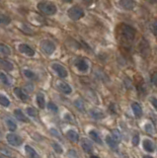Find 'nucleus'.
I'll use <instances>...</instances> for the list:
<instances>
[{"instance_id":"obj_43","label":"nucleus","mask_w":157,"mask_h":158,"mask_svg":"<svg viewBox=\"0 0 157 158\" xmlns=\"http://www.w3.org/2000/svg\"><path fill=\"white\" fill-rule=\"evenodd\" d=\"M143 158H153V157H151V156H148V155H145V156H143Z\"/></svg>"},{"instance_id":"obj_26","label":"nucleus","mask_w":157,"mask_h":158,"mask_svg":"<svg viewBox=\"0 0 157 158\" xmlns=\"http://www.w3.org/2000/svg\"><path fill=\"white\" fill-rule=\"evenodd\" d=\"M0 52L3 53L5 56H10L11 55V49L8 45L4 44H0Z\"/></svg>"},{"instance_id":"obj_36","label":"nucleus","mask_w":157,"mask_h":158,"mask_svg":"<svg viewBox=\"0 0 157 158\" xmlns=\"http://www.w3.org/2000/svg\"><path fill=\"white\" fill-rule=\"evenodd\" d=\"M131 142H133V144L134 145V146L138 145V143H139V135H134V138H133V140H131Z\"/></svg>"},{"instance_id":"obj_20","label":"nucleus","mask_w":157,"mask_h":158,"mask_svg":"<svg viewBox=\"0 0 157 158\" xmlns=\"http://www.w3.org/2000/svg\"><path fill=\"white\" fill-rule=\"evenodd\" d=\"M66 138L70 141H72V142H76V141H78V139H79V135H78L76 131L71 130V131H68L66 132Z\"/></svg>"},{"instance_id":"obj_8","label":"nucleus","mask_w":157,"mask_h":158,"mask_svg":"<svg viewBox=\"0 0 157 158\" xmlns=\"http://www.w3.org/2000/svg\"><path fill=\"white\" fill-rule=\"evenodd\" d=\"M119 5L121 6L123 10L130 11L134 8L135 2L134 1V0H120Z\"/></svg>"},{"instance_id":"obj_9","label":"nucleus","mask_w":157,"mask_h":158,"mask_svg":"<svg viewBox=\"0 0 157 158\" xmlns=\"http://www.w3.org/2000/svg\"><path fill=\"white\" fill-rule=\"evenodd\" d=\"M80 144H81V147L83 148V150L86 153H91L93 151V144L88 138H81Z\"/></svg>"},{"instance_id":"obj_45","label":"nucleus","mask_w":157,"mask_h":158,"mask_svg":"<svg viewBox=\"0 0 157 158\" xmlns=\"http://www.w3.org/2000/svg\"><path fill=\"white\" fill-rule=\"evenodd\" d=\"M63 1H65V2H71L72 0H63Z\"/></svg>"},{"instance_id":"obj_11","label":"nucleus","mask_w":157,"mask_h":158,"mask_svg":"<svg viewBox=\"0 0 157 158\" xmlns=\"http://www.w3.org/2000/svg\"><path fill=\"white\" fill-rule=\"evenodd\" d=\"M56 87H57V89H59L60 92H62L63 94H70V93L72 92V88H71V87H70L67 84V83L62 82V81L57 82Z\"/></svg>"},{"instance_id":"obj_40","label":"nucleus","mask_w":157,"mask_h":158,"mask_svg":"<svg viewBox=\"0 0 157 158\" xmlns=\"http://www.w3.org/2000/svg\"><path fill=\"white\" fill-rule=\"evenodd\" d=\"M150 102H151V104H152V106L154 107V109L157 111V99L154 98V97H152V98L150 99Z\"/></svg>"},{"instance_id":"obj_7","label":"nucleus","mask_w":157,"mask_h":158,"mask_svg":"<svg viewBox=\"0 0 157 158\" xmlns=\"http://www.w3.org/2000/svg\"><path fill=\"white\" fill-rule=\"evenodd\" d=\"M19 52L23 53V55H26L27 56H35V51L33 49L30 45H28L26 44H21L19 45Z\"/></svg>"},{"instance_id":"obj_12","label":"nucleus","mask_w":157,"mask_h":158,"mask_svg":"<svg viewBox=\"0 0 157 158\" xmlns=\"http://www.w3.org/2000/svg\"><path fill=\"white\" fill-rule=\"evenodd\" d=\"M90 115H91V117H92L93 119H95V120H101V119H103L105 117L104 113H103L100 109H98V108H94V109L91 110Z\"/></svg>"},{"instance_id":"obj_16","label":"nucleus","mask_w":157,"mask_h":158,"mask_svg":"<svg viewBox=\"0 0 157 158\" xmlns=\"http://www.w3.org/2000/svg\"><path fill=\"white\" fill-rule=\"evenodd\" d=\"M131 109H133V112H134L135 117H137V118L141 117L142 109H141V106H140L138 103H133V105H131Z\"/></svg>"},{"instance_id":"obj_24","label":"nucleus","mask_w":157,"mask_h":158,"mask_svg":"<svg viewBox=\"0 0 157 158\" xmlns=\"http://www.w3.org/2000/svg\"><path fill=\"white\" fill-rule=\"evenodd\" d=\"M0 81H1L4 85H11V78L7 75V74L5 73H2V72H0Z\"/></svg>"},{"instance_id":"obj_6","label":"nucleus","mask_w":157,"mask_h":158,"mask_svg":"<svg viewBox=\"0 0 157 158\" xmlns=\"http://www.w3.org/2000/svg\"><path fill=\"white\" fill-rule=\"evenodd\" d=\"M52 69L55 70L57 75H59V77H61V78H65V77H67V75H68L66 68H65L64 66H62L61 64H59V63H53L52 64Z\"/></svg>"},{"instance_id":"obj_14","label":"nucleus","mask_w":157,"mask_h":158,"mask_svg":"<svg viewBox=\"0 0 157 158\" xmlns=\"http://www.w3.org/2000/svg\"><path fill=\"white\" fill-rule=\"evenodd\" d=\"M14 116L15 118L17 119L20 122H24V123H29V119L25 116V114L20 109H16L14 111Z\"/></svg>"},{"instance_id":"obj_44","label":"nucleus","mask_w":157,"mask_h":158,"mask_svg":"<svg viewBox=\"0 0 157 158\" xmlns=\"http://www.w3.org/2000/svg\"><path fill=\"white\" fill-rule=\"evenodd\" d=\"M90 158H100V157H98V156H95V155H93V156H91Z\"/></svg>"},{"instance_id":"obj_4","label":"nucleus","mask_w":157,"mask_h":158,"mask_svg":"<svg viewBox=\"0 0 157 158\" xmlns=\"http://www.w3.org/2000/svg\"><path fill=\"white\" fill-rule=\"evenodd\" d=\"M41 48L43 49V52L45 55L51 56L53 53V52L55 51V45L49 40H44L41 43Z\"/></svg>"},{"instance_id":"obj_39","label":"nucleus","mask_w":157,"mask_h":158,"mask_svg":"<svg viewBox=\"0 0 157 158\" xmlns=\"http://www.w3.org/2000/svg\"><path fill=\"white\" fill-rule=\"evenodd\" d=\"M64 119L66 120L68 123H71V124H75V122H73V120H73V118H72L71 116H70L69 114H66V115H65Z\"/></svg>"},{"instance_id":"obj_22","label":"nucleus","mask_w":157,"mask_h":158,"mask_svg":"<svg viewBox=\"0 0 157 158\" xmlns=\"http://www.w3.org/2000/svg\"><path fill=\"white\" fill-rule=\"evenodd\" d=\"M11 23V18L5 14H0V27L7 26Z\"/></svg>"},{"instance_id":"obj_3","label":"nucleus","mask_w":157,"mask_h":158,"mask_svg":"<svg viewBox=\"0 0 157 158\" xmlns=\"http://www.w3.org/2000/svg\"><path fill=\"white\" fill-rule=\"evenodd\" d=\"M84 14H85L84 10L79 6H72L71 8H69V10L67 12L68 17L73 21H77L81 19L84 16Z\"/></svg>"},{"instance_id":"obj_10","label":"nucleus","mask_w":157,"mask_h":158,"mask_svg":"<svg viewBox=\"0 0 157 158\" xmlns=\"http://www.w3.org/2000/svg\"><path fill=\"white\" fill-rule=\"evenodd\" d=\"M75 66L77 69L81 72H86L89 69V64L88 62L83 59H79L75 61Z\"/></svg>"},{"instance_id":"obj_21","label":"nucleus","mask_w":157,"mask_h":158,"mask_svg":"<svg viewBox=\"0 0 157 158\" xmlns=\"http://www.w3.org/2000/svg\"><path fill=\"white\" fill-rule=\"evenodd\" d=\"M37 104H38V106L41 108V109H44L45 107V96L43 93L37 94Z\"/></svg>"},{"instance_id":"obj_23","label":"nucleus","mask_w":157,"mask_h":158,"mask_svg":"<svg viewBox=\"0 0 157 158\" xmlns=\"http://www.w3.org/2000/svg\"><path fill=\"white\" fill-rule=\"evenodd\" d=\"M89 136H90V138H92L96 143H98V144H102V143H103V141H102L101 138L99 136L98 132H96V131H89Z\"/></svg>"},{"instance_id":"obj_42","label":"nucleus","mask_w":157,"mask_h":158,"mask_svg":"<svg viewBox=\"0 0 157 158\" xmlns=\"http://www.w3.org/2000/svg\"><path fill=\"white\" fill-rule=\"evenodd\" d=\"M148 3H151V4H157V0H145Z\"/></svg>"},{"instance_id":"obj_28","label":"nucleus","mask_w":157,"mask_h":158,"mask_svg":"<svg viewBox=\"0 0 157 158\" xmlns=\"http://www.w3.org/2000/svg\"><path fill=\"white\" fill-rule=\"evenodd\" d=\"M26 113L31 116V117H37V115H38V111H37L35 108L33 107H29L26 109Z\"/></svg>"},{"instance_id":"obj_25","label":"nucleus","mask_w":157,"mask_h":158,"mask_svg":"<svg viewBox=\"0 0 157 158\" xmlns=\"http://www.w3.org/2000/svg\"><path fill=\"white\" fill-rule=\"evenodd\" d=\"M6 124H7L8 128H9L11 131H15L16 128H17V124H16L14 120L12 119H10V118L6 119Z\"/></svg>"},{"instance_id":"obj_29","label":"nucleus","mask_w":157,"mask_h":158,"mask_svg":"<svg viewBox=\"0 0 157 158\" xmlns=\"http://www.w3.org/2000/svg\"><path fill=\"white\" fill-rule=\"evenodd\" d=\"M23 73H24V75L26 76L27 78H29V79H36V74L33 71H31V70L25 69L24 71H23Z\"/></svg>"},{"instance_id":"obj_17","label":"nucleus","mask_w":157,"mask_h":158,"mask_svg":"<svg viewBox=\"0 0 157 158\" xmlns=\"http://www.w3.org/2000/svg\"><path fill=\"white\" fill-rule=\"evenodd\" d=\"M25 151H26L29 158H39V154L30 145H26V146H25Z\"/></svg>"},{"instance_id":"obj_1","label":"nucleus","mask_w":157,"mask_h":158,"mask_svg":"<svg viewBox=\"0 0 157 158\" xmlns=\"http://www.w3.org/2000/svg\"><path fill=\"white\" fill-rule=\"evenodd\" d=\"M118 35L122 41L125 43H131L134 40L135 30L130 25L122 23L118 27Z\"/></svg>"},{"instance_id":"obj_41","label":"nucleus","mask_w":157,"mask_h":158,"mask_svg":"<svg viewBox=\"0 0 157 158\" xmlns=\"http://www.w3.org/2000/svg\"><path fill=\"white\" fill-rule=\"evenodd\" d=\"M51 132H52V134H53V135H55L57 136V138H59V134L55 130V128H52V130H51Z\"/></svg>"},{"instance_id":"obj_37","label":"nucleus","mask_w":157,"mask_h":158,"mask_svg":"<svg viewBox=\"0 0 157 158\" xmlns=\"http://www.w3.org/2000/svg\"><path fill=\"white\" fill-rule=\"evenodd\" d=\"M68 156L70 158H79V157H78V155H77L76 151L75 150H71V149H70V150L68 151Z\"/></svg>"},{"instance_id":"obj_35","label":"nucleus","mask_w":157,"mask_h":158,"mask_svg":"<svg viewBox=\"0 0 157 158\" xmlns=\"http://www.w3.org/2000/svg\"><path fill=\"white\" fill-rule=\"evenodd\" d=\"M113 138L116 139V140H117L118 141V142H119V141L120 140H121V135H120V132L117 131V130H115L114 131H113Z\"/></svg>"},{"instance_id":"obj_46","label":"nucleus","mask_w":157,"mask_h":158,"mask_svg":"<svg viewBox=\"0 0 157 158\" xmlns=\"http://www.w3.org/2000/svg\"><path fill=\"white\" fill-rule=\"evenodd\" d=\"M0 158H3V157H1V156H0Z\"/></svg>"},{"instance_id":"obj_13","label":"nucleus","mask_w":157,"mask_h":158,"mask_svg":"<svg viewBox=\"0 0 157 158\" xmlns=\"http://www.w3.org/2000/svg\"><path fill=\"white\" fill-rule=\"evenodd\" d=\"M14 94L16 95V96H17L20 100H21V101H24V102H26L27 100L29 99V97H28V95L26 94L23 91V89H21V88H19V87H17V88H15L14 89Z\"/></svg>"},{"instance_id":"obj_2","label":"nucleus","mask_w":157,"mask_h":158,"mask_svg":"<svg viewBox=\"0 0 157 158\" xmlns=\"http://www.w3.org/2000/svg\"><path fill=\"white\" fill-rule=\"evenodd\" d=\"M39 10L45 15H55L57 11V8L53 3L48 1H42L38 4Z\"/></svg>"},{"instance_id":"obj_38","label":"nucleus","mask_w":157,"mask_h":158,"mask_svg":"<svg viewBox=\"0 0 157 158\" xmlns=\"http://www.w3.org/2000/svg\"><path fill=\"white\" fill-rule=\"evenodd\" d=\"M151 82L153 83L155 86H157V72L152 73V75H151Z\"/></svg>"},{"instance_id":"obj_33","label":"nucleus","mask_w":157,"mask_h":158,"mask_svg":"<svg viewBox=\"0 0 157 158\" xmlns=\"http://www.w3.org/2000/svg\"><path fill=\"white\" fill-rule=\"evenodd\" d=\"M150 29H151L152 33H153V35L157 37V21H154V22L151 23Z\"/></svg>"},{"instance_id":"obj_30","label":"nucleus","mask_w":157,"mask_h":158,"mask_svg":"<svg viewBox=\"0 0 157 158\" xmlns=\"http://www.w3.org/2000/svg\"><path fill=\"white\" fill-rule=\"evenodd\" d=\"M74 105H75V107L78 110L84 111V104H83V102H82V100L78 99V100H76V101H74Z\"/></svg>"},{"instance_id":"obj_15","label":"nucleus","mask_w":157,"mask_h":158,"mask_svg":"<svg viewBox=\"0 0 157 158\" xmlns=\"http://www.w3.org/2000/svg\"><path fill=\"white\" fill-rule=\"evenodd\" d=\"M142 145H143V148L145 149L147 152H153L155 150V144L153 143V141H151L149 139H144Z\"/></svg>"},{"instance_id":"obj_34","label":"nucleus","mask_w":157,"mask_h":158,"mask_svg":"<svg viewBox=\"0 0 157 158\" xmlns=\"http://www.w3.org/2000/svg\"><path fill=\"white\" fill-rule=\"evenodd\" d=\"M144 128H145V131L148 132V134H153V132H154L153 126H152L151 124H146L145 127H144Z\"/></svg>"},{"instance_id":"obj_32","label":"nucleus","mask_w":157,"mask_h":158,"mask_svg":"<svg viewBox=\"0 0 157 158\" xmlns=\"http://www.w3.org/2000/svg\"><path fill=\"white\" fill-rule=\"evenodd\" d=\"M52 147H53V149H55V150L57 152V153H62V148H61V146L59 144V143H56V142H52Z\"/></svg>"},{"instance_id":"obj_5","label":"nucleus","mask_w":157,"mask_h":158,"mask_svg":"<svg viewBox=\"0 0 157 158\" xmlns=\"http://www.w3.org/2000/svg\"><path fill=\"white\" fill-rule=\"evenodd\" d=\"M7 141L9 142V144L14 145V146H20L23 143V139L20 138L19 135H15V134H9L6 136Z\"/></svg>"},{"instance_id":"obj_19","label":"nucleus","mask_w":157,"mask_h":158,"mask_svg":"<svg viewBox=\"0 0 157 158\" xmlns=\"http://www.w3.org/2000/svg\"><path fill=\"white\" fill-rule=\"evenodd\" d=\"M106 142L109 145V147H111L112 149H117L118 148V141L116 140L113 136L108 135L106 138Z\"/></svg>"},{"instance_id":"obj_18","label":"nucleus","mask_w":157,"mask_h":158,"mask_svg":"<svg viewBox=\"0 0 157 158\" xmlns=\"http://www.w3.org/2000/svg\"><path fill=\"white\" fill-rule=\"evenodd\" d=\"M0 66H1L3 69L7 70V71H11V70H13L14 68L13 64H12L10 61L3 59H0Z\"/></svg>"},{"instance_id":"obj_31","label":"nucleus","mask_w":157,"mask_h":158,"mask_svg":"<svg viewBox=\"0 0 157 158\" xmlns=\"http://www.w3.org/2000/svg\"><path fill=\"white\" fill-rule=\"evenodd\" d=\"M48 109L49 111L53 112V113H56V112L59 111V109H57V106L55 105V103H52V102H49V103L48 104Z\"/></svg>"},{"instance_id":"obj_27","label":"nucleus","mask_w":157,"mask_h":158,"mask_svg":"<svg viewBox=\"0 0 157 158\" xmlns=\"http://www.w3.org/2000/svg\"><path fill=\"white\" fill-rule=\"evenodd\" d=\"M0 105H2L3 107L10 106V100L3 94H0Z\"/></svg>"}]
</instances>
